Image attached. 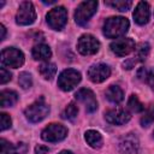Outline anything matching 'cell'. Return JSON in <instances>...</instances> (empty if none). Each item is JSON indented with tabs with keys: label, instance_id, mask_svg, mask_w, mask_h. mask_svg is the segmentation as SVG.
I'll return each mask as SVG.
<instances>
[{
	"label": "cell",
	"instance_id": "cell-24",
	"mask_svg": "<svg viewBox=\"0 0 154 154\" xmlns=\"http://www.w3.org/2000/svg\"><path fill=\"white\" fill-rule=\"evenodd\" d=\"M108 6H112L114 7L116 10L118 11H122V12H125L128 10H130L132 2L129 1V0H116V1H107L106 2Z\"/></svg>",
	"mask_w": 154,
	"mask_h": 154
},
{
	"label": "cell",
	"instance_id": "cell-32",
	"mask_svg": "<svg viewBox=\"0 0 154 154\" xmlns=\"http://www.w3.org/2000/svg\"><path fill=\"white\" fill-rule=\"evenodd\" d=\"M35 153L36 154H47L48 153V147H46V146H37L35 148Z\"/></svg>",
	"mask_w": 154,
	"mask_h": 154
},
{
	"label": "cell",
	"instance_id": "cell-29",
	"mask_svg": "<svg viewBox=\"0 0 154 154\" xmlns=\"http://www.w3.org/2000/svg\"><path fill=\"white\" fill-rule=\"evenodd\" d=\"M11 78H12V76H11L10 71H7L5 67H1L0 69V82H1V84L7 83L8 81H11Z\"/></svg>",
	"mask_w": 154,
	"mask_h": 154
},
{
	"label": "cell",
	"instance_id": "cell-34",
	"mask_svg": "<svg viewBox=\"0 0 154 154\" xmlns=\"http://www.w3.org/2000/svg\"><path fill=\"white\" fill-rule=\"evenodd\" d=\"M59 154H73L72 152H69V150H63V152H60Z\"/></svg>",
	"mask_w": 154,
	"mask_h": 154
},
{
	"label": "cell",
	"instance_id": "cell-15",
	"mask_svg": "<svg viewBox=\"0 0 154 154\" xmlns=\"http://www.w3.org/2000/svg\"><path fill=\"white\" fill-rule=\"evenodd\" d=\"M149 17H150V8H149L148 2H146V1L138 2L136 8H135V11H134L135 22L137 24H140V25H144V24L148 23Z\"/></svg>",
	"mask_w": 154,
	"mask_h": 154
},
{
	"label": "cell",
	"instance_id": "cell-4",
	"mask_svg": "<svg viewBox=\"0 0 154 154\" xmlns=\"http://www.w3.org/2000/svg\"><path fill=\"white\" fill-rule=\"evenodd\" d=\"M97 8V1L90 0V1H83L79 4L75 12V20L79 25H84L88 23V20L94 16Z\"/></svg>",
	"mask_w": 154,
	"mask_h": 154
},
{
	"label": "cell",
	"instance_id": "cell-12",
	"mask_svg": "<svg viewBox=\"0 0 154 154\" xmlns=\"http://www.w3.org/2000/svg\"><path fill=\"white\" fill-rule=\"evenodd\" d=\"M138 148L140 143L134 134H128L119 141V150L122 154H137Z\"/></svg>",
	"mask_w": 154,
	"mask_h": 154
},
{
	"label": "cell",
	"instance_id": "cell-6",
	"mask_svg": "<svg viewBox=\"0 0 154 154\" xmlns=\"http://www.w3.org/2000/svg\"><path fill=\"white\" fill-rule=\"evenodd\" d=\"M36 19V12L34 5L30 1H24L19 5L16 14V22L19 25H30Z\"/></svg>",
	"mask_w": 154,
	"mask_h": 154
},
{
	"label": "cell",
	"instance_id": "cell-2",
	"mask_svg": "<svg viewBox=\"0 0 154 154\" xmlns=\"http://www.w3.org/2000/svg\"><path fill=\"white\" fill-rule=\"evenodd\" d=\"M48 112H49V106L45 102L43 97H40V100H36L34 103H31L25 108L24 114L28 120L32 123H37L45 119Z\"/></svg>",
	"mask_w": 154,
	"mask_h": 154
},
{
	"label": "cell",
	"instance_id": "cell-17",
	"mask_svg": "<svg viewBox=\"0 0 154 154\" xmlns=\"http://www.w3.org/2000/svg\"><path fill=\"white\" fill-rule=\"evenodd\" d=\"M52 55V52H51V48L47 46V45H43V43H38L36 45L34 48H32V57L34 59L36 60H43V61H47Z\"/></svg>",
	"mask_w": 154,
	"mask_h": 154
},
{
	"label": "cell",
	"instance_id": "cell-1",
	"mask_svg": "<svg viewBox=\"0 0 154 154\" xmlns=\"http://www.w3.org/2000/svg\"><path fill=\"white\" fill-rule=\"evenodd\" d=\"M129 29V20L125 17H111L103 24V34L108 38L123 36Z\"/></svg>",
	"mask_w": 154,
	"mask_h": 154
},
{
	"label": "cell",
	"instance_id": "cell-30",
	"mask_svg": "<svg viewBox=\"0 0 154 154\" xmlns=\"http://www.w3.org/2000/svg\"><path fill=\"white\" fill-rule=\"evenodd\" d=\"M148 72H149V71H148L146 67H141V69L138 70V72H137V77H138L140 79H147Z\"/></svg>",
	"mask_w": 154,
	"mask_h": 154
},
{
	"label": "cell",
	"instance_id": "cell-20",
	"mask_svg": "<svg viewBox=\"0 0 154 154\" xmlns=\"http://www.w3.org/2000/svg\"><path fill=\"white\" fill-rule=\"evenodd\" d=\"M0 99H1V107H11L17 102L18 95L13 90H2L0 94Z\"/></svg>",
	"mask_w": 154,
	"mask_h": 154
},
{
	"label": "cell",
	"instance_id": "cell-19",
	"mask_svg": "<svg viewBox=\"0 0 154 154\" xmlns=\"http://www.w3.org/2000/svg\"><path fill=\"white\" fill-rule=\"evenodd\" d=\"M87 143L93 148H100L102 146V136L95 130H88L84 135Z\"/></svg>",
	"mask_w": 154,
	"mask_h": 154
},
{
	"label": "cell",
	"instance_id": "cell-28",
	"mask_svg": "<svg viewBox=\"0 0 154 154\" xmlns=\"http://www.w3.org/2000/svg\"><path fill=\"white\" fill-rule=\"evenodd\" d=\"M0 122H1V130L2 131L6 130V129H8L11 126V123H12L10 116L6 114V113H1L0 114Z\"/></svg>",
	"mask_w": 154,
	"mask_h": 154
},
{
	"label": "cell",
	"instance_id": "cell-18",
	"mask_svg": "<svg viewBox=\"0 0 154 154\" xmlns=\"http://www.w3.org/2000/svg\"><path fill=\"white\" fill-rule=\"evenodd\" d=\"M107 100H109L111 102L113 103H119L123 101L124 99V94H123V90L118 87V85H109L107 89H106V93H105Z\"/></svg>",
	"mask_w": 154,
	"mask_h": 154
},
{
	"label": "cell",
	"instance_id": "cell-31",
	"mask_svg": "<svg viewBox=\"0 0 154 154\" xmlns=\"http://www.w3.org/2000/svg\"><path fill=\"white\" fill-rule=\"evenodd\" d=\"M147 82H148V84L150 85V88L154 90V70H152V71H149V72H148Z\"/></svg>",
	"mask_w": 154,
	"mask_h": 154
},
{
	"label": "cell",
	"instance_id": "cell-26",
	"mask_svg": "<svg viewBox=\"0 0 154 154\" xmlns=\"http://www.w3.org/2000/svg\"><path fill=\"white\" fill-rule=\"evenodd\" d=\"M18 83H19V85H20L23 89L30 88L31 84H32L31 75L28 73V72H22V73L19 75V78H18Z\"/></svg>",
	"mask_w": 154,
	"mask_h": 154
},
{
	"label": "cell",
	"instance_id": "cell-5",
	"mask_svg": "<svg viewBox=\"0 0 154 154\" xmlns=\"http://www.w3.org/2000/svg\"><path fill=\"white\" fill-rule=\"evenodd\" d=\"M1 61L4 65L8 66V67H12V69H17V67H20L24 63V54L14 48V47H8V48H5L2 49L1 52Z\"/></svg>",
	"mask_w": 154,
	"mask_h": 154
},
{
	"label": "cell",
	"instance_id": "cell-7",
	"mask_svg": "<svg viewBox=\"0 0 154 154\" xmlns=\"http://www.w3.org/2000/svg\"><path fill=\"white\" fill-rule=\"evenodd\" d=\"M47 23L54 30H61L67 22V12L63 6L52 8L47 13Z\"/></svg>",
	"mask_w": 154,
	"mask_h": 154
},
{
	"label": "cell",
	"instance_id": "cell-9",
	"mask_svg": "<svg viewBox=\"0 0 154 154\" xmlns=\"http://www.w3.org/2000/svg\"><path fill=\"white\" fill-rule=\"evenodd\" d=\"M100 48V42L90 34H84L78 38L77 49L83 55H91L95 54Z\"/></svg>",
	"mask_w": 154,
	"mask_h": 154
},
{
	"label": "cell",
	"instance_id": "cell-10",
	"mask_svg": "<svg viewBox=\"0 0 154 154\" xmlns=\"http://www.w3.org/2000/svg\"><path fill=\"white\" fill-rule=\"evenodd\" d=\"M111 75V69L106 64H94L88 70V77L94 83H101Z\"/></svg>",
	"mask_w": 154,
	"mask_h": 154
},
{
	"label": "cell",
	"instance_id": "cell-11",
	"mask_svg": "<svg viewBox=\"0 0 154 154\" xmlns=\"http://www.w3.org/2000/svg\"><path fill=\"white\" fill-rule=\"evenodd\" d=\"M111 49L118 57H125L135 51V42L132 38H118L111 43Z\"/></svg>",
	"mask_w": 154,
	"mask_h": 154
},
{
	"label": "cell",
	"instance_id": "cell-22",
	"mask_svg": "<svg viewBox=\"0 0 154 154\" xmlns=\"http://www.w3.org/2000/svg\"><path fill=\"white\" fill-rule=\"evenodd\" d=\"M153 122H154V105H149L141 118V125L149 126Z\"/></svg>",
	"mask_w": 154,
	"mask_h": 154
},
{
	"label": "cell",
	"instance_id": "cell-8",
	"mask_svg": "<svg viewBox=\"0 0 154 154\" xmlns=\"http://www.w3.org/2000/svg\"><path fill=\"white\" fill-rule=\"evenodd\" d=\"M67 135V129L61 124H49L47 128L43 129L41 132V137L43 141L47 142H59L64 140Z\"/></svg>",
	"mask_w": 154,
	"mask_h": 154
},
{
	"label": "cell",
	"instance_id": "cell-21",
	"mask_svg": "<svg viewBox=\"0 0 154 154\" xmlns=\"http://www.w3.org/2000/svg\"><path fill=\"white\" fill-rule=\"evenodd\" d=\"M38 71H40L41 76L45 79H52L55 76V73H57V66L54 64L47 61V63H45V64H42L40 66Z\"/></svg>",
	"mask_w": 154,
	"mask_h": 154
},
{
	"label": "cell",
	"instance_id": "cell-14",
	"mask_svg": "<svg viewBox=\"0 0 154 154\" xmlns=\"http://www.w3.org/2000/svg\"><path fill=\"white\" fill-rule=\"evenodd\" d=\"M75 96H76L77 100H79L82 103H84L87 112L91 113V112H94V111L97 108V102H96L95 95H94V93H93L90 89L82 88V89H79V90L76 93Z\"/></svg>",
	"mask_w": 154,
	"mask_h": 154
},
{
	"label": "cell",
	"instance_id": "cell-27",
	"mask_svg": "<svg viewBox=\"0 0 154 154\" xmlns=\"http://www.w3.org/2000/svg\"><path fill=\"white\" fill-rule=\"evenodd\" d=\"M77 113H78V107L76 106V103L71 102V103H69L67 107L65 108L63 116H64V118H67V119H70V120H73V119L77 117Z\"/></svg>",
	"mask_w": 154,
	"mask_h": 154
},
{
	"label": "cell",
	"instance_id": "cell-3",
	"mask_svg": "<svg viewBox=\"0 0 154 154\" xmlns=\"http://www.w3.org/2000/svg\"><path fill=\"white\" fill-rule=\"evenodd\" d=\"M81 82V73L73 69L64 70L58 77V85L64 91L72 90Z\"/></svg>",
	"mask_w": 154,
	"mask_h": 154
},
{
	"label": "cell",
	"instance_id": "cell-33",
	"mask_svg": "<svg viewBox=\"0 0 154 154\" xmlns=\"http://www.w3.org/2000/svg\"><path fill=\"white\" fill-rule=\"evenodd\" d=\"M0 30H1V40H5V35H6V29L4 25H0Z\"/></svg>",
	"mask_w": 154,
	"mask_h": 154
},
{
	"label": "cell",
	"instance_id": "cell-25",
	"mask_svg": "<svg viewBox=\"0 0 154 154\" xmlns=\"http://www.w3.org/2000/svg\"><path fill=\"white\" fill-rule=\"evenodd\" d=\"M128 107L132 111V112H142L144 109V106L142 105V102L138 100V97L136 95H131L128 100Z\"/></svg>",
	"mask_w": 154,
	"mask_h": 154
},
{
	"label": "cell",
	"instance_id": "cell-23",
	"mask_svg": "<svg viewBox=\"0 0 154 154\" xmlns=\"http://www.w3.org/2000/svg\"><path fill=\"white\" fill-rule=\"evenodd\" d=\"M149 51H150V47L147 42H142L138 45V47L136 48V60H140V61H143L144 59H147L148 54H149Z\"/></svg>",
	"mask_w": 154,
	"mask_h": 154
},
{
	"label": "cell",
	"instance_id": "cell-13",
	"mask_svg": "<svg viewBox=\"0 0 154 154\" xmlns=\"http://www.w3.org/2000/svg\"><path fill=\"white\" fill-rule=\"evenodd\" d=\"M131 116L124 108H113L105 113V119L113 125H122L130 120Z\"/></svg>",
	"mask_w": 154,
	"mask_h": 154
},
{
	"label": "cell",
	"instance_id": "cell-16",
	"mask_svg": "<svg viewBox=\"0 0 154 154\" xmlns=\"http://www.w3.org/2000/svg\"><path fill=\"white\" fill-rule=\"evenodd\" d=\"M0 144H1V154H25L26 150H28L26 144L23 143V142L18 143L16 146H12L6 140L1 138Z\"/></svg>",
	"mask_w": 154,
	"mask_h": 154
}]
</instances>
